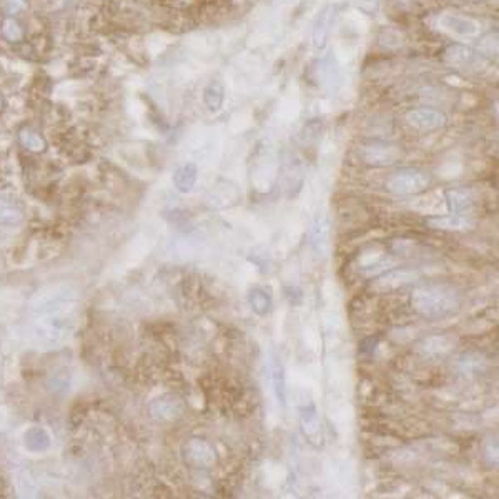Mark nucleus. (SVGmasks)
<instances>
[{
	"instance_id": "obj_1",
	"label": "nucleus",
	"mask_w": 499,
	"mask_h": 499,
	"mask_svg": "<svg viewBox=\"0 0 499 499\" xmlns=\"http://www.w3.org/2000/svg\"><path fill=\"white\" fill-rule=\"evenodd\" d=\"M411 307L430 320L449 317L461 307V296L449 285H425L411 293Z\"/></svg>"
},
{
	"instance_id": "obj_2",
	"label": "nucleus",
	"mask_w": 499,
	"mask_h": 499,
	"mask_svg": "<svg viewBox=\"0 0 499 499\" xmlns=\"http://www.w3.org/2000/svg\"><path fill=\"white\" fill-rule=\"evenodd\" d=\"M431 182L433 178L426 170L416 168V166H404L386 180V188L393 195H418V193L428 190Z\"/></svg>"
},
{
	"instance_id": "obj_3",
	"label": "nucleus",
	"mask_w": 499,
	"mask_h": 499,
	"mask_svg": "<svg viewBox=\"0 0 499 499\" xmlns=\"http://www.w3.org/2000/svg\"><path fill=\"white\" fill-rule=\"evenodd\" d=\"M403 152L397 143L390 142H370L359 148V157L370 166H390L401 159Z\"/></svg>"
},
{
	"instance_id": "obj_4",
	"label": "nucleus",
	"mask_w": 499,
	"mask_h": 499,
	"mask_svg": "<svg viewBox=\"0 0 499 499\" xmlns=\"http://www.w3.org/2000/svg\"><path fill=\"white\" fill-rule=\"evenodd\" d=\"M418 278H420V273L413 268H391L378 277L373 288L380 291V293H390V291L410 285V283L416 281Z\"/></svg>"
},
{
	"instance_id": "obj_5",
	"label": "nucleus",
	"mask_w": 499,
	"mask_h": 499,
	"mask_svg": "<svg viewBox=\"0 0 499 499\" xmlns=\"http://www.w3.org/2000/svg\"><path fill=\"white\" fill-rule=\"evenodd\" d=\"M185 461L195 467H211L217 463V453L213 446L205 439L193 438L183 448Z\"/></svg>"
},
{
	"instance_id": "obj_6",
	"label": "nucleus",
	"mask_w": 499,
	"mask_h": 499,
	"mask_svg": "<svg viewBox=\"0 0 499 499\" xmlns=\"http://www.w3.org/2000/svg\"><path fill=\"white\" fill-rule=\"evenodd\" d=\"M406 120L413 128L420 130V132H434V130L441 128L446 124V117H444L443 112L426 109V107L408 112Z\"/></svg>"
},
{
	"instance_id": "obj_7",
	"label": "nucleus",
	"mask_w": 499,
	"mask_h": 499,
	"mask_svg": "<svg viewBox=\"0 0 499 499\" xmlns=\"http://www.w3.org/2000/svg\"><path fill=\"white\" fill-rule=\"evenodd\" d=\"M444 62L456 69H478V65L483 64V57L471 47L461 44H453L443 53Z\"/></svg>"
},
{
	"instance_id": "obj_8",
	"label": "nucleus",
	"mask_w": 499,
	"mask_h": 499,
	"mask_svg": "<svg viewBox=\"0 0 499 499\" xmlns=\"http://www.w3.org/2000/svg\"><path fill=\"white\" fill-rule=\"evenodd\" d=\"M456 346V338H453L451 335H433L425 338L418 346L420 353L425 358H444L449 353H453Z\"/></svg>"
},
{
	"instance_id": "obj_9",
	"label": "nucleus",
	"mask_w": 499,
	"mask_h": 499,
	"mask_svg": "<svg viewBox=\"0 0 499 499\" xmlns=\"http://www.w3.org/2000/svg\"><path fill=\"white\" fill-rule=\"evenodd\" d=\"M268 376H270V383H272L273 394H275L277 403L280 404L281 410L286 408V376H285V368H283V363L278 358V354L272 352L268 359Z\"/></svg>"
},
{
	"instance_id": "obj_10",
	"label": "nucleus",
	"mask_w": 499,
	"mask_h": 499,
	"mask_svg": "<svg viewBox=\"0 0 499 499\" xmlns=\"http://www.w3.org/2000/svg\"><path fill=\"white\" fill-rule=\"evenodd\" d=\"M336 19V7L328 6L320 12V15L317 17L313 25V45L317 51H325L328 45V39H330L331 27L335 24Z\"/></svg>"
},
{
	"instance_id": "obj_11",
	"label": "nucleus",
	"mask_w": 499,
	"mask_h": 499,
	"mask_svg": "<svg viewBox=\"0 0 499 499\" xmlns=\"http://www.w3.org/2000/svg\"><path fill=\"white\" fill-rule=\"evenodd\" d=\"M439 24L444 30L461 35V37H474L479 34L478 22L467 19L465 15H458V13H444L439 19Z\"/></svg>"
},
{
	"instance_id": "obj_12",
	"label": "nucleus",
	"mask_w": 499,
	"mask_h": 499,
	"mask_svg": "<svg viewBox=\"0 0 499 499\" xmlns=\"http://www.w3.org/2000/svg\"><path fill=\"white\" fill-rule=\"evenodd\" d=\"M150 415L159 421H173L182 415V403L180 399L170 394H164V397L154 399L148 406Z\"/></svg>"
},
{
	"instance_id": "obj_13",
	"label": "nucleus",
	"mask_w": 499,
	"mask_h": 499,
	"mask_svg": "<svg viewBox=\"0 0 499 499\" xmlns=\"http://www.w3.org/2000/svg\"><path fill=\"white\" fill-rule=\"evenodd\" d=\"M300 423L303 434L307 436L310 441L318 444L321 441V428H320V418H318L317 406L313 401L305 403L300 408Z\"/></svg>"
},
{
	"instance_id": "obj_14",
	"label": "nucleus",
	"mask_w": 499,
	"mask_h": 499,
	"mask_svg": "<svg viewBox=\"0 0 499 499\" xmlns=\"http://www.w3.org/2000/svg\"><path fill=\"white\" fill-rule=\"evenodd\" d=\"M310 245L318 256H325L330 246V225L323 215H318L310 232Z\"/></svg>"
},
{
	"instance_id": "obj_15",
	"label": "nucleus",
	"mask_w": 499,
	"mask_h": 499,
	"mask_svg": "<svg viewBox=\"0 0 499 499\" xmlns=\"http://www.w3.org/2000/svg\"><path fill=\"white\" fill-rule=\"evenodd\" d=\"M426 225L434 230H446V232H467L474 227V223L470 218L461 217V215L449 213L441 215V217H431L426 220Z\"/></svg>"
},
{
	"instance_id": "obj_16",
	"label": "nucleus",
	"mask_w": 499,
	"mask_h": 499,
	"mask_svg": "<svg viewBox=\"0 0 499 499\" xmlns=\"http://www.w3.org/2000/svg\"><path fill=\"white\" fill-rule=\"evenodd\" d=\"M199 180V166L193 161H185L175 170L173 185L180 193H190Z\"/></svg>"
},
{
	"instance_id": "obj_17",
	"label": "nucleus",
	"mask_w": 499,
	"mask_h": 499,
	"mask_svg": "<svg viewBox=\"0 0 499 499\" xmlns=\"http://www.w3.org/2000/svg\"><path fill=\"white\" fill-rule=\"evenodd\" d=\"M22 220H24V210L19 200L12 195H0V225L13 227Z\"/></svg>"
},
{
	"instance_id": "obj_18",
	"label": "nucleus",
	"mask_w": 499,
	"mask_h": 499,
	"mask_svg": "<svg viewBox=\"0 0 499 499\" xmlns=\"http://www.w3.org/2000/svg\"><path fill=\"white\" fill-rule=\"evenodd\" d=\"M24 444L30 453H44L51 448L52 438H51V434H48V431L45 428L34 426V428L25 431Z\"/></svg>"
},
{
	"instance_id": "obj_19",
	"label": "nucleus",
	"mask_w": 499,
	"mask_h": 499,
	"mask_svg": "<svg viewBox=\"0 0 499 499\" xmlns=\"http://www.w3.org/2000/svg\"><path fill=\"white\" fill-rule=\"evenodd\" d=\"M204 103L210 114H218L225 105V87L220 80H211L204 88Z\"/></svg>"
},
{
	"instance_id": "obj_20",
	"label": "nucleus",
	"mask_w": 499,
	"mask_h": 499,
	"mask_svg": "<svg viewBox=\"0 0 499 499\" xmlns=\"http://www.w3.org/2000/svg\"><path fill=\"white\" fill-rule=\"evenodd\" d=\"M458 368H460V373H463L465 376L483 375L488 368V361L486 358L479 353H463L460 359H458Z\"/></svg>"
},
{
	"instance_id": "obj_21",
	"label": "nucleus",
	"mask_w": 499,
	"mask_h": 499,
	"mask_svg": "<svg viewBox=\"0 0 499 499\" xmlns=\"http://www.w3.org/2000/svg\"><path fill=\"white\" fill-rule=\"evenodd\" d=\"M248 303L250 308L253 310V313L258 314V317H265V314H268L273 308L272 295L267 293L263 288L251 290L248 293Z\"/></svg>"
},
{
	"instance_id": "obj_22",
	"label": "nucleus",
	"mask_w": 499,
	"mask_h": 499,
	"mask_svg": "<svg viewBox=\"0 0 499 499\" xmlns=\"http://www.w3.org/2000/svg\"><path fill=\"white\" fill-rule=\"evenodd\" d=\"M446 201L448 208L453 213H460V211L470 208L471 204H473V199H471L470 192L463 190V188H449L446 192Z\"/></svg>"
},
{
	"instance_id": "obj_23",
	"label": "nucleus",
	"mask_w": 499,
	"mask_h": 499,
	"mask_svg": "<svg viewBox=\"0 0 499 499\" xmlns=\"http://www.w3.org/2000/svg\"><path fill=\"white\" fill-rule=\"evenodd\" d=\"M19 140L27 150L37 152V154L45 152V148H47V142L44 140L42 135L37 133L32 128H22L19 132Z\"/></svg>"
},
{
	"instance_id": "obj_24",
	"label": "nucleus",
	"mask_w": 499,
	"mask_h": 499,
	"mask_svg": "<svg viewBox=\"0 0 499 499\" xmlns=\"http://www.w3.org/2000/svg\"><path fill=\"white\" fill-rule=\"evenodd\" d=\"M397 267V260L393 256H381V258L375 260V262L365 265L361 267V275H365L368 278H375L380 277L381 273L388 272V270Z\"/></svg>"
},
{
	"instance_id": "obj_25",
	"label": "nucleus",
	"mask_w": 499,
	"mask_h": 499,
	"mask_svg": "<svg viewBox=\"0 0 499 499\" xmlns=\"http://www.w3.org/2000/svg\"><path fill=\"white\" fill-rule=\"evenodd\" d=\"M2 34L8 42H20L24 39V30L15 19H6L2 27Z\"/></svg>"
},
{
	"instance_id": "obj_26",
	"label": "nucleus",
	"mask_w": 499,
	"mask_h": 499,
	"mask_svg": "<svg viewBox=\"0 0 499 499\" xmlns=\"http://www.w3.org/2000/svg\"><path fill=\"white\" fill-rule=\"evenodd\" d=\"M250 262H253L263 273H267L270 270V265H272V262H270V256L267 253H256V251L250 256Z\"/></svg>"
},
{
	"instance_id": "obj_27",
	"label": "nucleus",
	"mask_w": 499,
	"mask_h": 499,
	"mask_svg": "<svg viewBox=\"0 0 499 499\" xmlns=\"http://www.w3.org/2000/svg\"><path fill=\"white\" fill-rule=\"evenodd\" d=\"M486 456L489 465H496L498 463V443L496 441H489L486 446Z\"/></svg>"
},
{
	"instance_id": "obj_28",
	"label": "nucleus",
	"mask_w": 499,
	"mask_h": 499,
	"mask_svg": "<svg viewBox=\"0 0 499 499\" xmlns=\"http://www.w3.org/2000/svg\"><path fill=\"white\" fill-rule=\"evenodd\" d=\"M286 296H288L290 303L296 305L295 296H298V298H303V293H301V290L296 288V286H290V288H286Z\"/></svg>"
},
{
	"instance_id": "obj_29",
	"label": "nucleus",
	"mask_w": 499,
	"mask_h": 499,
	"mask_svg": "<svg viewBox=\"0 0 499 499\" xmlns=\"http://www.w3.org/2000/svg\"><path fill=\"white\" fill-rule=\"evenodd\" d=\"M24 7V4H22V0H11V4H8V12H15L17 8Z\"/></svg>"
},
{
	"instance_id": "obj_30",
	"label": "nucleus",
	"mask_w": 499,
	"mask_h": 499,
	"mask_svg": "<svg viewBox=\"0 0 499 499\" xmlns=\"http://www.w3.org/2000/svg\"><path fill=\"white\" fill-rule=\"evenodd\" d=\"M4 105H6V102H4V97L0 95V112L4 110Z\"/></svg>"
}]
</instances>
